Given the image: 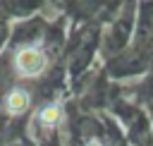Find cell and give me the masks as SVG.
I'll return each instance as SVG.
<instances>
[{
	"label": "cell",
	"instance_id": "cell-1",
	"mask_svg": "<svg viewBox=\"0 0 153 146\" xmlns=\"http://www.w3.org/2000/svg\"><path fill=\"white\" fill-rule=\"evenodd\" d=\"M48 65V55L36 45H24L14 53V72L24 79L38 77Z\"/></svg>",
	"mask_w": 153,
	"mask_h": 146
},
{
	"label": "cell",
	"instance_id": "cell-2",
	"mask_svg": "<svg viewBox=\"0 0 153 146\" xmlns=\"http://www.w3.org/2000/svg\"><path fill=\"white\" fill-rule=\"evenodd\" d=\"M29 105H31V93L26 89L14 86V89L7 91V96H5V110L10 115H22L24 110H29Z\"/></svg>",
	"mask_w": 153,
	"mask_h": 146
},
{
	"label": "cell",
	"instance_id": "cell-3",
	"mask_svg": "<svg viewBox=\"0 0 153 146\" xmlns=\"http://www.w3.org/2000/svg\"><path fill=\"white\" fill-rule=\"evenodd\" d=\"M36 120H38V124H41L43 129H55V127H60L62 120H65V108H62L60 103H48V105H43V108L36 112Z\"/></svg>",
	"mask_w": 153,
	"mask_h": 146
},
{
	"label": "cell",
	"instance_id": "cell-4",
	"mask_svg": "<svg viewBox=\"0 0 153 146\" xmlns=\"http://www.w3.org/2000/svg\"><path fill=\"white\" fill-rule=\"evenodd\" d=\"M84 146H105V144H103L100 139H88V141H86Z\"/></svg>",
	"mask_w": 153,
	"mask_h": 146
}]
</instances>
